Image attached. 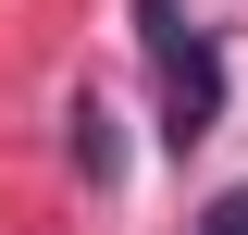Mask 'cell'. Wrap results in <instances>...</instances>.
<instances>
[{
    "label": "cell",
    "mask_w": 248,
    "mask_h": 235,
    "mask_svg": "<svg viewBox=\"0 0 248 235\" xmlns=\"http://www.w3.org/2000/svg\"><path fill=\"white\" fill-rule=\"evenodd\" d=\"M137 25H149V62H161V148H199L223 124V50L186 25L174 0H137Z\"/></svg>",
    "instance_id": "6da1fadb"
},
{
    "label": "cell",
    "mask_w": 248,
    "mask_h": 235,
    "mask_svg": "<svg viewBox=\"0 0 248 235\" xmlns=\"http://www.w3.org/2000/svg\"><path fill=\"white\" fill-rule=\"evenodd\" d=\"M75 161H87V186H112V112L99 99H75Z\"/></svg>",
    "instance_id": "7a4b0ae2"
},
{
    "label": "cell",
    "mask_w": 248,
    "mask_h": 235,
    "mask_svg": "<svg viewBox=\"0 0 248 235\" xmlns=\"http://www.w3.org/2000/svg\"><path fill=\"white\" fill-rule=\"evenodd\" d=\"M199 235H248V186H223V198L199 210Z\"/></svg>",
    "instance_id": "3957f363"
}]
</instances>
